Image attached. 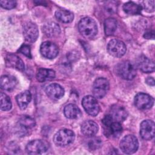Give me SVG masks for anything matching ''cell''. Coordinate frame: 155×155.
<instances>
[{
	"label": "cell",
	"mask_w": 155,
	"mask_h": 155,
	"mask_svg": "<svg viewBox=\"0 0 155 155\" xmlns=\"http://www.w3.org/2000/svg\"><path fill=\"white\" fill-rule=\"evenodd\" d=\"M1 109L3 111H8L12 108V102L10 97L4 93H1L0 95Z\"/></svg>",
	"instance_id": "obj_28"
},
{
	"label": "cell",
	"mask_w": 155,
	"mask_h": 155,
	"mask_svg": "<svg viewBox=\"0 0 155 155\" xmlns=\"http://www.w3.org/2000/svg\"><path fill=\"white\" fill-rule=\"evenodd\" d=\"M107 50L111 56L116 58H120L125 54L127 47L124 42L119 39H114L108 42Z\"/></svg>",
	"instance_id": "obj_7"
},
{
	"label": "cell",
	"mask_w": 155,
	"mask_h": 155,
	"mask_svg": "<svg viewBox=\"0 0 155 155\" xmlns=\"http://www.w3.org/2000/svg\"><path fill=\"white\" fill-rule=\"evenodd\" d=\"M49 148L48 143L41 139L33 140L26 146V151L30 154H40L45 153Z\"/></svg>",
	"instance_id": "obj_5"
},
{
	"label": "cell",
	"mask_w": 155,
	"mask_h": 155,
	"mask_svg": "<svg viewBox=\"0 0 155 155\" xmlns=\"http://www.w3.org/2000/svg\"><path fill=\"white\" fill-rule=\"evenodd\" d=\"M143 37L146 39H154V33L153 31H149L145 33Z\"/></svg>",
	"instance_id": "obj_33"
},
{
	"label": "cell",
	"mask_w": 155,
	"mask_h": 155,
	"mask_svg": "<svg viewBox=\"0 0 155 155\" xmlns=\"http://www.w3.org/2000/svg\"><path fill=\"white\" fill-rule=\"evenodd\" d=\"M7 65L17 69L19 71H24L25 65L22 60L17 55L14 54H9L5 58Z\"/></svg>",
	"instance_id": "obj_17"
},
{
	"label": "cell",
	"mask_w": 155,
	"mask_h": 155,
	"mask_svg": "<svg viewBox=\"0 0 155 155\" xmlns=\"http://www.w3.org/2000/svg\"><path fill=\"white\" fill-rule=\"evenodd\" d=\"M104 128L106 136H111L114 137H119L122 131L120 123L114 120L109 125Z\"/></svg>",
	"instance_id": "obj_21"
},
{
	"label": "cell",
	"mask_w": 155,
	"mask_h": 155,
	"mask_svg": "<svg viewBox=\"0 0 155 155\" xmlns=\"http://www.w3.org/2000/svg\"><path fill=\"white\" fill-rule=\"evenodd\" d=\"M18 84V81L15 76L11 75L2 76L0 80L1 89L5 91L13 90Z\"/></svg>",
	"instance_id": "obj_18"
},
{
	"label": "cell",
	"mask_w": 155,
	"mask_h": 155,
	"mask_svg": "<svg viewBox=\"0 0 155 155\" xmlns=\"http://www.w3.org/2000/svg\"><path fill=\"white\" fill-rule=\"evenodd\" d=\"M137 67L143 73H151L154 70V62L147 57L141 55L139 56L136 61Z\"/></svg>",
	"instance_id": "obj_13"
},
{
	"label": "cell",
	"mask_w": 155,
	"mask_h": 155,
	"mask_svg": "<svg viewBox=\"0 0 155 155\" xmlns=\"http://www.w3.org/2000/svg\"><path fill=\"white\" fill-rule=\"evenodd\" d=\"M18 125L22 135H25L27 130L35 127V121L33 118L28 116H23L19 119Z\"/></svg>",
	"instance_id": "obj_19"
},
{
	"label": "cell",
	"mask_w": 155,
	"mask_h": 155,
	"mask_svg": "<svg viewBox=\"0 0 155 155\" xmlns=\"http://www.w3.org/2000/svg\"><path fill=\"white\" fill-rule=\"evenodd\" d=\"M116 73L124 79L131 80L136 75V68L131 62L124 61L116 66Z\"/></svg>",
	"instance_id": "obj_2"
},
{
	"label": "cell",
	"mask_w": 155,
	"mask_h": 155,
	"mask_svg": "<svg viewBox=\"0 0 155 155\" xmlns=\"http://www.w3.org/2000/svg\"><path fill=\"white\" fill-rule=\"evenodd\" d=\"M81 131L83 134L88 137L94 136L98 131L97 124L91 120H86L81 125Z\"/></svg>",
	"instance_id": "obj_16"
},
{
	"label": "cell",
	"mask_w": 155,
	"mask_h": 155,
	"mask_svg": "<svg viewBox=\"0 0 155 155\" xmlns=\"http://www.w3.org/2000/svg\"><path fill=\"white\" fill-rule=\"evenodd\" d=\"M64 92V89L58 84H51L45 89L47 95L54 100H58L63 97Z\"/></svg>",
	"instance_id": "obj_14"
},
{
	"label": "cell",
	"mask_w": 155,
	"mask_h": 155,
	"mask_svg": "<svg viewBox=\"0 0 155 155\" xmlns=\"http://www.w3.org/2000/svg\"><path fill=\"white\" fill-rule=\"evenodd\" d=\"M64 113L67 118L71 119H78L82 116V112L80 108L73 104H68L65 107Z\"/></svg>",
	"instance_id": "obj_20"
},
{
	"label": "cell",
	"mask_w": 155,
	"mask_h": 155,
	"mask_svg": "<svg viewBox=\"0 0 155 155\" xmlns=\"http://www.w3.org/2000/svg\"><path fill=\"white\" fill-rule=\"evenodd\" d=\"M143 6L147 12H153L154 11V1H143Z\"/></svg>",
	"instance_id": "obj_30"
},
{
	"label": "cell",
	"mask_w": 155,
	"mask_h": 155,
	"mask_svg": "<svg viewBox=\"0 0 155 155\" xmlns=\"http://www.w3.org/2000/svg\"><path fill=\"white\" fill-rule=\"evenodd\" d=\"M110 88L108 81L104 78L96 79L93 85V93L95 98H102L108 92Z\"/></svg>",
	"instance_id": "obj_6"
},
{
	"label": "cell",
	"mask_w": 155,
	"mask_h": 155,
	"mask_svg": "<svg viewBox=\"0 0 155 155\" xmlns=\"http://www.w3.org/2000/svg\"><path fill=\"white\" fill-rule=\"evenodd\" d=\"M110 114L114 121L120 123L126 119L128 116V112L124 107L115 105L111 107Z\"/></svg>",
	"instance_id": "obj_15"
},
{
	"label": "cell",
	"mask_w": 155,
	"mask_h": 155,
	"mask_svg": "<svg viewBox=\"0 0 155 155\" xmlns=\"http://www.w3.org/2000/svg\"><path fill=\"white\" fill-rule=\"evenodd\" d=\"M40 52L42 56L47 59H53L59 53L58 47L54 43L50 41H45L41 44Z\"/></svg>",
	"instance_id": "obj_11"
},
{
	"label": "cell",
	"mask_w": 155,
	"mask_h": 155,
	"mask_svg": "<svg viewBox=\"0 0 155 155\" xmlns=\"http://www.w3.org/2000/svg\"><path fill=\"white\" fill-rule=\"evenodd\" d=\"M42 31L48 37H54L58 36L60 32V27L54 22H48L42 27Z\"/></svg>",
	"instance_id": "obj_22"
},
{
	"label": "cell",
	"mask_w": 155,
	"mask_h": 155,
	"mask_svg": "<svg viewBox=\"0 0 155 155\" xmlns=\"http://www.w3.org/2000/svg\"><path fill=\"white\" fill-rule=\"evenodd\" d=\"M16 100L19 108L24 110L31 100V94L29 91H23L16 96Z\"/></svg>",
	"instance_id": "obj_24"
},
{
	"label": "cell",
	"mask_w": 155,
	"mask_h": 155,
	"mask_svg": "<svg viewBox=\"0 0 155 155\" xmlns=\"http://www.w3.org/2000/svg\"><path fill=\"white\" fill-rule=\"evenodd\" d=\"M139 147L137 139L132 134L124 136L120 142V148L122 151L125 154H133L135 153Z\"/></svg>",
	"instance_id": "obj_4"
},
{
	"label": "cell",
	"mask_w": 155,
	"mask_h": 155,
	"mask_svg": "<svg viewBox=\"0 0 155 155\" xmlns=\"http://www.w3.org/2000/svg\"><path fill=\"white\" fill-rule=\"evenodd\" d=\"M1 6L7 10H10L15 8L16 5V2L15 1H1Z\"/></svg>",
	"instance_id": "obj_29"
},
{
	"label": "cell",
	"mask_w": 155,
	"mask_h": 155,
	"mask_svg": "<svg viewBox=\"0 0 155 155\" xmlns=\"http://www.w3.org/2000/svg\"><path fill=\"white\" fill-rule=\"evenodd\" d=\"M135 106L139 110H145L151 108L154 104V99L148 94L137 93L134 99Z\"/></svg>",
	"instance_id": "obj_9"
},
{
	"label": "cell",
	"mask_w": 155,
	"mask_h": 155,
	"mask_svg": "<svg viewBox=\"0 0 155 155\" xmlns=\"http://www.w3.org/2000/svg\"><path fill=\"white\" fill-rule=\"evenodd\" d=\"M155 125L153 120L147 119L143 120L140 125V134L142 139L150 140L154 136Z\"/></svg>",
	"instance_id": "obj_10"
},
{
	"label": "cell",
	"mask_w": 155,
	"mask_h": 155,
	"mask_svg": "<svg viewBox=\"0 0 155 155\" xmlns=\"http://www.w3.org/2000/svg\"><path fill=\"white\" fill-rule=\"evenodd\" d=\"M56 18L64 23L71 22L74 18L73 13L65 10H59L55 12Z\"/></svg>",
	"instance_id": "obj_26"
},
{
	"label": "cell",
	"mask_w": 155,
	"mask_h": 155,
	"mask_svg": "<svg viewBox=\"0 0 155 155\" xmlns=\"http://www.w3.org/2000/svg\"><path fill=\"white\" fill-rule=\"evenodd\" d=\"M123 10L128 15H139L141 13L142 7L140 5L130 1L124 4Z\"/></svg>",
	"instance_id": "obj_25"
},
{
	"label": "cell",
	"mask_w": 155,
	"mask_h": 155,
	"mask_svg": "<svg viewBox=\"0 0 155 155\" xmlns=\"http://www.w3.org/2000/svg\"><path fill=\"white\" fill-rule=\"evenodd\" d=\"M82 105L85 111L92 116H96L100 111V107L96 98L88 95L85 96L82 101Z\"/></svg>",
	"instance_id": "obj_8"
},
{
	"label": "cell",
	"mask_w": 155,
	"mask_h": 155,
	"mask_svg": "<svg viewBox=\"0 0 155 155\" xmlns=\"http://www.w3.org/2000/svg\"><path fill=\"white\" fill-rule=\"evenodd\" d=\"M75 139V134L73 131L64 128L59 130L53 137V142L59 147H65L72 143Z\"/></svg>",
	"instance_id": "obj_3"
},
{
	"label": "cell",
	"mask_w": 155,
	"mask_h": 155,
	"mask_svg": "<svg viewBox=\"0 0 155 155\" xmlns=\"http://www.w3.org/2000/svg\"><path fill=\"white\" fill-rule=\"evenodd\" d=\"M19 51L23 54L24 55H25V56L31 58V51H30V48L28 45H22L21 48L19 50Z\"/></svg>",
	"instance_id": "obj_31"
},
{
	"label": "cell",
	"mask_w": 155,
	"mask_h": 155,
	"mask_svg": "<svg viewBox=\"0 0 155 155\" xmlns=\"http://www.w3.org/2000/svg\"><path fill=\"white\" fill-rule=\"evenodd\" d=\"M55 71L51 69L40 68L38 70L36 74V79L39 82H43L47 81H51L55 78Z\"/></svg>",
	"instance_id": "obj_23"
},
{
	"label": "cell",
	"mask_w": 155,
	"mask_h": 155,
	"mask_svg": "<svg viewBox=\"0 0 155 155\" xmlns=\"http://www.w3.org/2000/svg\"><path fill=\"white\" fill-rule=\"evenodd\" d=\"M117 28V21L113 18H109L105 20L104 31L107 36H111L114 34Z\"/></svg>",
	"instance_id": "obj_27"
},
{
	"label": "cell",
	"mask_w": 155,
	"mask_h": 155,
	"mask_svg": "<svg viewBox=\"0 0 155 155\" xmlns=\"http://www.w3.org/2000/svg\"><path fill=\"white\" fill-rule=\"evenodd\" d=\"M100 140H98L97 139H95L93 140H91V142L89 143V147L92 150H95L97 148L100 146Z\"/></svg>",
	"instance_id": "obj_32"
},
{
	"label": "cell",
	"mask_w": 155,
	"mask_h": 155,
	"mask_svg": "<svg viewBox=\"0 0 155 155\" xmlns=\"http://www.w3.org/2000/svg\"><path fill=\"white\" fill-rule=\"evenodd\" d=\"M81 34L88 39H93L97 33V25L96 21L89 17L82 18L78 24Z\"/></svg>",
	"instance_id": "obj_1"
},
{
	"label": "cell",
	"mask_w": 155,
	"mask_h": 155,
	"mask_svg": "<svg viewBox=\"0 0 155 155\" xmlns=\"http://www.w3.org/2000/svg\"><path fill=\"white\" fill-rule=\"evenodd\" d=\"M145 82L149 85H152V86L154 85V78L152 77L147 78L145 80Z\"/></svg>",
	"instance_id": "obj_34"
},
{
	"label": "cell",
	"mask_w": 155,
	"mask_h": 155,
	"mask_svg": "<svg viewBox=\"0 0 155 155\" xmlns=\"http://www.w3.org/2000/svg\"><path fill=\"white\" fill-rule=\"evenodd\" d=\"M23 34L25 39L27 42H35L39 35V31L37 25L31 22L25 23L23 26Z\"/></svg>",
	"instance_id": "obj_12"
}]
</instances>
